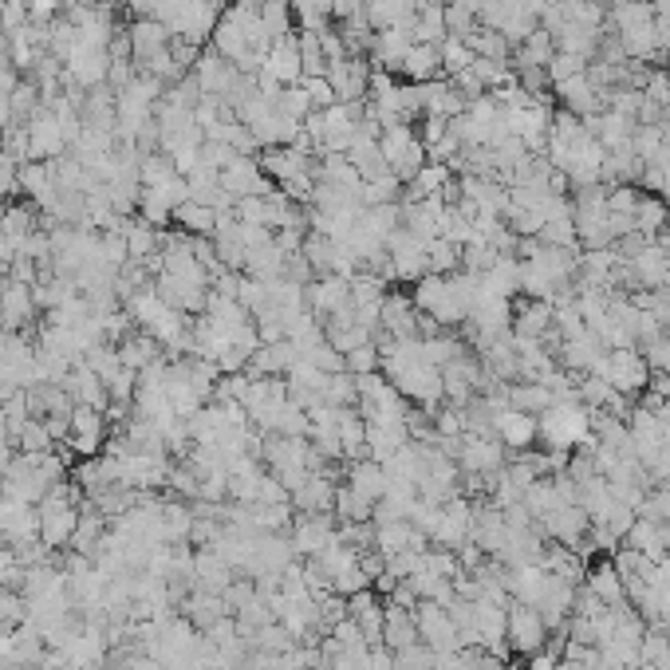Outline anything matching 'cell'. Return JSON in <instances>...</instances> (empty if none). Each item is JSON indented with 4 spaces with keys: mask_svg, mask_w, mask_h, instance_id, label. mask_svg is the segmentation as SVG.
<instances>
[{
    "mask_svg": "<svg viewBox=\"0 0 670 670\" xmlns=\"http://www.w3.org/2000/svg\"><path fill=\"white\" fill-rule=\"evenodd\" d=\"M544 631H548V623H544V615L529 607V603H517L509 615H505V635H509V643L521 651V655H536L540 647H544Z\"/></svg>",
    "mask_w": 670,
    "mask_h": 670,
    "instance_id": "obj_1",
    "label": "cell"
},
{
    "mask_svg": "<svg viewBox=\"0 0 670 670\" xmlns=\"http://www.w3.org/2000/svg\"><path fill=\"white\" fill-rule=\"evenodd\" d=\"M493 430L501 434V442L505 446H533L536 442V418L533 414H525V410H517V406H505V410H497V418H493Z\"/></svg>",
    "mask_w": 670,
    "mask_h": 670,
    "instance_id": "obj_2",
    "label": "cell"
},
{
    "mask_svg": "<svg viewBox=\"0 0 670 670\" xmlns=\"http://www.w3.org/2000/svg\"><path fill=\"white\" fill-rule=\"evenodd\" d=\"M402 67H406L414 79H426L430 71H438V67H442V52H438V44H414V48L406 52Z\"/></svg>",
    "mask_w": 670,
    "mask_h": 670,
    "instance_id": "obj_3",
    "label": "cell"
},
{
    "mask_svg": "<svg viewBox=\"0 0 670 670\" xmlns=\"http://www.w3.org/2000/svg\"><path fill=\"white\" fill-rule=\"evenodd\" d=\"M462 466L466 469H497L501 466V450H497L493 442H477V438H469L466 446H462Z\"/></svg>",
    "mask_w": 670,
    "mask_h": 670,
    "instance_id": "obj_4",
    "label": "cell"
}]
</instances>
